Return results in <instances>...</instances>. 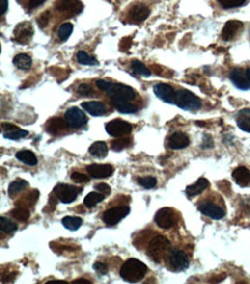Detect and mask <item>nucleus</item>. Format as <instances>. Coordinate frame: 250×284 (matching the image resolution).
<instances>
[{
  "mask_svg": "<svg viewBox=\"0 0 250 284\" xmlns=\"http://www.w3.org/2000/svg\"><path fill=\"white\" fill-rule=\"evenodd\" d=\"M82 108L92 116H102L106 113L105 105L101 102H85L82 103Z\"/></svg>",
  "mask_w": 250,
  "mask_h": 284,
  "instance_id": "aec40b11",
  "label": "nucleus"
},
{
  "mask_svg": "<svg viewBox=\"0 0 250 284\" xmlns=\"http://www.w3.org/2000/svg\"><path fill=\"white\" fill-rule=\"evenodd\" d=\"M96 190H98V192L103 193L104 196H109L110 193H111V188L108 184H105V183H99L95 186Z\"/></svg>",
  "mask_w": 250,
  "mask_h": 284,
  "instance_id": "49530a36",
  "label": "nucleus"
},
{
  "mask_svg": "<svg viewBox=\"0 0 250 284\" xmlns=\"http://www.w3.org/2000/svg\"><path fill=\"white\" fill-rule=\"evenodd\" d=\"M7 6H8V2L7 0H0V13H1V15H4L6 11H7Z\"/></svg>",
  "mask_w": 250,
  "mask_h": 284,
  "instance_id": "3c124183",
  "label": "nucleus"
},
{
  "mask_svg": "<svg viewBox=\"0 0 250 284\" xmlns=\"http://www.w3.org/2000/svg\"><path fill=\"white\" fill-rule=\"evenodd\" d=\"M65 120L67 122V126L71 128H81L88 122L86 115L83 113V111H80L78 107H71L67 109L65 114Z\"/></svg>",
  "mask_w": 250,
  "mask_h": 284,
  "instance_id": "9d476101",
  "label": "nucleus"
},
{
  "mask_svg": "<svg viewBox=\"0 0 250 284\" xmlns=\"http://www.w3.org/2000/svg\"><path fill=\"white\" fill-rule=\"evenodd\" d=\"M169 262L175 270H185L189 266V259L181 250H173L169 256Z\"/></svg>",
  "mask_w": 250,
  "mask_h": 284,
  "instance_id": "4468645a",
  "label": "nucleus"
},
{
  "mask_svg": "<svg viewBox=\"0 0 250 284\" xmlns=\"http://www.w3.org/2000/svg\"><path fill=\"white\" fill-rule=\"evenodd\" d=\"M39 197V192L38 190H34V191L30 192V195L27 197V205H30V206H34L36 202H37Z\"/></svg>",
  "mask_w": 250,
  "mask_h": 284,
  "instance_id": "c03bdc74",
  "label": "nucleus"
},
{
  "mask_svg": "<svg viewBox=\"0 0 250 284\" xmlns=\"http://www.w3.org/2000/svg\"><path fill=\"white\" fill-rule=\"evenodd\" d=\"M209 186V181L206 179H199L197 180V182L194 183V184L188 185L186 189V193L188 197H195L202 193L204 190Z\"/></svg>",
  "mask_w": 250,
  "mask_h": 284,
  "instance_id": "5701e85b",
  "label": "nucleus"
},
{
  "mask_svg": "<svg viewBox=\"0 0 250 284\" xmlns=\"http://www.w3.org/2000/svg\"><path fill=\"white\" fill-rule=\"evenodd\" d=\"M44 1H45V0H30V1H29V8L30 9H34L36 7H38V6H41Z\"/></svg>",
  "mask_w": 250,
  "mask_h": 284,
  "instance_id": "8fccbe9b",
  "label": "nucleus"
},
{
  "mask_svg": "<svg viewBox=\"0 0 250 284\" xmlns=\"http://www.w3.org/2000/svg\"><path fill=\"white\" fill-rule=\"evenodd\" d=\"M246 75H247V77H248L249 82H250V68H248V69L246 70Z\"/></svg>",
  "mask_w": 250,
  "mask_h": 284,
  "instance_id": "5fc2aeb1",
  "label": "nucleus"
},
{
  "mask_svg": "<svg viewBox=\"0 0 250 284\" xmlns=\"http://www.w3.org/2000/svg\"><path fill=\"white\" fill-rule=\"evenodd\" d=\"M28 133L29 132L27 131V130H21V129H19L18 127H15V128L5 131L4 137L7 139H20V138H23V137L28 136Z\"/></svg>",
  "mask_w": 250,
  "mask_h": 284,
  "instance_id": "473e14b6",
  "label": "nucleus"
},
{
  "mask_svg": "<svg viewBox=\"0 0 250 284\" xmlns=\"http://www.w3.org/2000/svg\"><path fill=\"white\" fill-rule=\"evenodd\" d=\"M72 180L74 182L76 183H83V182H88L89 181V177L84 175V174H82V173H78V172H75V173H73L72 175Z\"/></svg>",
  "mask_w": 250,
  "mask_h": 284,
  "instance_id": "37998d69",
  "label": "nucleus"
},
{
  "mask_svg": "<svg viewBox=\"0 0 250 284\" xmlns=\"http://www.w3.org/2000/svg\"><path fill=\"white\" fill-rule=\"evenodd\" d=\"M61 222L65 228H67L68 230H73V232L78 230L80 227L82 226V219L76 218V216H65Z\"/></svg>",
  "mask_w": 250,
  "mask_h": 284,
  "instance_id": "7c9ffc66",
  "label": "nucleus"
},
{
  "mask_svg": "<svg viewBox=\"0 0 250 284\" xmlns=\"http://www.w3.org/2000/svg\"><path fill=\"white\" fill-rule=\"evenodd\" d=\"M89 153L95 158H105L108 155V145L104 142H95L89 148Z\"/></svg>",
  "mask_w": 250,
  "mask_h": 284,
  "instance_id": "393cba45",
  "label": "nucleus"
},
{
  "mask_svg": "<svg viewBox=\"0 0 250 284\" xmlns=\"http://www.w3.org/2000/svg\"><path fill=\"white\" fill-rule=\"evenodd\" d=\"M153 92L155 95L158 97L159 99H162L163 102L167 103H175V91L171 85L168 84H157L153 86Z\"/></svg>",
  "mask_w": 250,
  "mask_h": 284,
  "instance_id": "ddd939ff",
  "label": "nucleus"
},
{
  "mask_svg": "<svg viewBox=\"0 0 250 284\" xmlns=\"http://www.w3.org/2000/svg\"><path fill=\"white\" fill-rule=\"evenodd\" d=\"M0 229H1L2 232L9 235V233H13L16 229H18V226H16L13 221H11V220L2 216V218L0 219Z\"/></svg>",
  "mask_w": 250,
  "mask_h": 284,
  "instance_id": "f704fd0d",
  "label": "nucleus"
},
{
  "mask_svg": "<svg viewBox=\"0 0 250 284\" xmlns=\"http://www.w3.org/2000/svg\"><path fill=\"white\" fill-rule=\"evenodd\" d=\"M131 67H132V70L133 73L139 76H145V77H149L150 75H151V72H150V69L146 67L144 63H142L141 61H139V60H133L131 62Z\"/></svg>",
  "mask_w": 250,
  "mask_h": 284,
  "instance_id": "cd10ccee",
  "label": "nucleus"
},
{
  "mask_svg": "<svg viewBox=\"0 0 250 284\" xmlns=\"http://www.w3.org/2000/svg\"><path fill=\"white\" fill-rule=\"evenodd\" d=\"M76 58H78V61L81 63V65H84V66L98 65L97 60H96L95 58H92L91 55H89L88 53L84 52V51L78 52V54H76Z\"/></svg>",
  "mask_w": 250,
  "mask_h": 284,
  "instance_id": "2f4dec72",
  "label": "nucleus"
},
{
  "mask_svg": "<svg viewBox=\"0 0 250 284\" xmlns=\"http://www.w3.org/2000/svg\"><path fill=\"white\" fill-rule=\"evenodd\" d=\"M236 123H238L239 128L243 130V131L250 132V116L239 114L238 120H236Z\"/></svg>",
  "mask_w": 250,
  "mask_h": 284,
  "instance_id": "58836bf2",
  "label": "nucleus"
},
{
  "mask_svg": "<svg viewBox=\"0 0 250 284\" xmlns=\"http://www.w3.org/2000/svg\"><path fill=\"white\" fill-rule=\"evenodd\" d=\"M119 46H120V51H122V52L128 51V50L131 49V46H132V38L131 37L122 38L121 42H120Z\"/></svg>",
  "mask_w": 250,
  "mask_h": 284,
  "instance_id": "a18cd8bd",
  "label": "nucleus"
},
{
  "mask_svg": "<svg viewBox=\"0 0 250 284\" xmlns=\"http://www.w3.org/2000/svg\"><path fill=\"white\" fill-rule=\"evenodd\" d=\"M73 32V25L72 23H64L59 28L58 31V37L60 41H67L69 36L72 35Z\"/></svg>",
  "mask_w": 250,
  "mask_h": 284,
  "instance_id": "e433bc0d",
  "label": "nucleus"
},
{
  "mask_svg": "<svg viewBox=\"0 0 250 284\" xmlns=\"http://www.w3.org/2000/svg\"><path fill=\"white\" fill-rule=\"evenodd\" d=\"M138 183L142 188L144 189H152L155 188L157 184V180L152 176H144V177H139Z\"/></svg>",
  "mask_w": 250,
  "mask_h": 284,
  "instance_id": "4c0bfd02",
  "label": "nucleus"
},
{
  "mask_svg": "<svg viewBox=\"0 0 250 284\" xmlns=\"http://www.w3.org/2000/svg\"><path fill=\"white\" fill-rule=\"evenodd\" d=\"M15 156L19 161L26 163V165H28V166H35V165H37V162H38L37 156L35 155V153L31 151H28V150H22V151H19L18 153H16Z\"/></svg>",
  "mask_w": 250,
  "mask_h": 284,
  "instance_id": "b1692460",
  "label": "nucleus"
},
{
  "mask_svg": "<svg viewBox=\"0 0 250 284\" xmlns=\"http://www.w3.org/2000/svg\"><path fill=\"white\" fill-rule=\"evenodd\" d=\"M86 172L93 179H106L113 174V167L108 163H92L86 167Z\"/></svg>",
  "mask_w": 250,
  "mask_h": 284,
  "instance_id": "f8f14e48",
  "label": "nucleus"
},
{
  "mask_svg": "<svg viewBox=\"0 0 250 284\" xmlns=\"http://www.w3.org/2000/svg\"><path fill=\"white\" fill-rule=\"evenodd\" d=\"M189 145V138L183 132H174L167 140V146L172 150L185 149Z\"/></svg>",
  "mask_w": 250,
  "mask_h": 284,
  "instance_id": "f3484780",
  "label": "nucleus"
},
{
  "mask_svg": "<svg viewBox=\"0 0 250 284\" xmlns=\"http://www.w3.org/2000/svg\"><path fill=\"white\" fill-rule=\"evenodd\" d=\"M80 191L81 190L76 186L65 184V183H59L53 189V193L56 196V198L64 204H71L74 202Z\"/></svg>",
  "mask_w": 250,
  "mask_h": 284,
  "instance_id": "7ed1b4c3",
  "label": "nucleus"
},
{
  "mask_svg": "<svg viewBox=\"0 0 250 284\" xmlns=\"http://www.w3.org/2000/svg\"><path fill=\"white\" fill-rule=\"evenodd\" d=\"M150 14V9L143 4H135L133 7L129 9L128 18L131 19L132 22L134 23H141L144 20L148 19Z\"/></svg>",
  "mask_w": 250,
  "mask_h": 284,
  "instance_id": "2eb2a0df",
  "label": "nucleus"
},
{
  "mask_svg": "<svg viewBox=\"0 0 250 284\" xmlns=\"http://www.w3.org/2000/svg\"><path fill=\"white\" fill-rule=\"evenodd\" d=\"M67 1H74V0H67Z\"/></svg>",
  "mask_w": 250,
  "mask_h": 284,
  "instance_id": "6e6d98bb",
  "label": "nucleus"
},
{
  "mask_svg": "<svg viewBox=\"0 0 250 284\" xmlns=\"http://www.w3.org/2000/svg\"><path fill=\"white\" fill-rule=\"evenodd\" d=\"M105 199V196L103 195L101 192H90L88 196L84 198V205L86 207H89V208H91V207H95L97 204H99L103 200Z\"/></svg>",
  "mask_w": 250,
  "mask_h": 284,
  "instance_id": "c756f323",
  "label": "nucleus"
},
{
  "mask_svg": "<svg viewBox=\"0 0 250 284\" xmlns=\"http://www.w3.org/2000/svg\"><path fill=\"white\" fill-rule=\"evenodd\" d=\"M49 22H50V12L49 11L42 13V14L38 16L37 23H38V26H41V28H45V26L49 25Z\"/></svg>",
  "mask_w": 250,
  "mask_h": 284,
  "instance_id": "79ce46f5",
  "label": "nucleus"
},
{
  "mask_svg": "<svg viewBox=\"0 0 250 284\" xmlns=\"http://www.w3.org/2000/svg\"><path fill=\"white\" fill-rule=\"evenodd\" d=\"M198 210L209 218L221 220L225 216V210L216 204L210 202H203L198 205Z\"/></svg>",
  "mask_w": 250,
  "mask_h": 284,
  "instance_id": "9b49d317",
  "label": "nucleus"
},
{
  "mask_svg": "<svg viewBox=\"0 0 250 284\" xmlns=\"http://www.w3.org/2000/svg\"><path fill=\"white\" fill-rule=\"evenodd\" d=\"M131 123L123 121L121 119H115L106 123L105 130L110 136L112 137H122L128 135L132 131Z\"/></svg>",
  "mask_w": 250,
  "mask_h": 284,
  "instance_id": "0eeeda50",
  "label": "nucleus"
},
{
  "mask_svg": "<svg viewBox=\"0 0 250 284\" xmlns=\"http://www.w3.org/2000/svg\"><path fill=\"white\" fill-rule=\"evenodd\" d=\"M175 103L183 111L196 112L201 108V100L188 90H178L175 93Z\"/></svg>",
  "mask_w": 250,
  "mask_h": 284,
  "instance_id": "f03ea898",
  "label": "nucleus"
},
{
  "mask_svg": "<svg viewBox=\"0 0 250 284\" xmlns=\"http://www.w3.org/2000/svg\"><path fill=\"white\" fill-rule=\"evenodd\" d=\"M80 282H84V283H89L90 281L89 280H84V279H79V280H75L74 283H80Z\"/></svg>",
  "mask_w": 250,
  "mask_h": 284,
  "instance_id": "864d4df0",
  "label": "nucleus"
},
{
  "mask_svg": "<svg viewBox=\"0 0 250 284\" xmlns=\"http://www.w3.org/2000/svg\"><path fill=\"white\" fill-rule=\"evenodd\" d=\"M146 270L148 268L144 263L138 259L132 258L123 263L121 269H120V275L127 282L134 283L141 281L145 276Z\"/></svg>",
  "mask_w": 250,
  "mask_h": 284,
  "instance_id": "f257e3e1",
  "label": "nucleus"
},
{
  "mask_svg": "<svg viewBox=\"0 0 250 284\" xmlns=\"http://www.w3.org/2000/svg\"><path fill=\"white\" fill-rule=\"evenodd\" d=\"M66 125H67V122H66L65 119L52 118L46 123V130L52 135H58L66 128Z\"/></svg>",
  "mask_w": 250,
  "mask_h": 284,
  "instance_id": "4be33fe9",
  "label": "nucleus"
},
{
  "mask_svg": "<svg viewBox=\"0 0 250 284\" xmlns=\"http://www.w3.org/2000/svg\"><path fill=\"white\" fill-rule=\"evenodd\" d=\"M231 79L234 83V85L240 90H249L250 89V82L248 77H247L246 72L242 69L235 68L232 70L231 73Z\"/></svg>",
  "mask_w": 250,
  "mask_h": 284,
  "instance_id": "dca6fc26",
  "label": "nucleus"
},
{
  "mask_svg": "<svg viewBox=\"0 0 250 284\" xmlns=\"http://www.w3.org/2000/svg\"><path fill=\"white\" fill-rule=\"evenodd\" d=\"M14 41L19 44H28L34 36V28L28 21L19 23L14 29Z\"/></svg>",
  "mask_w": 250,
  "mask_h": 284,
  "instance_id": "1a4fd4ad",
  "label": "nucleus"
},
{
  "mask_svg": "<svg viewBox=\"0 0 250 284\" xmlns=\"http://www.w3.org/2000/svg\"><path fill=\"white\" fill-rule=\"evenodd\" d=\"M28 182L25 181V180H15V181H13L11 184H9V188H8V193L11 197H14L15 195H18V193L22 192L23 190L28 188Z\"/></svg>",
  "mask_w": 250,
  "mask_h": 284,
  "instance_id": "c85d7f7f",
  "label": "nucleus"
},
{
  "mask_svg": "<svg viewBox=\"0 0 250 284\" xmlns=\"http://www.w3.org/2000/svg\"><path fill=\"white\" fill-rule=\"evenodd\" d=\"M129 212H131V208L128 206L112 207L103 214V221L108 226H114L121 221L123 218H126L129 214Z\"/></svg>",
  "mask_w": 250,
  "mask_h": 284,
  "instance_id": "423d86ee",
  "label": "nucleus"
},
{
  "mask_svg": "<svg viewBox=\"0 0 250 284\" xmlns=\"http://www.w3.org/2000/svg\"><path fill=\"white\" fill-rule=\"evenodd\" d=\"M240 114H243V115H248V116H250V109H242V111L240 112Z\"/></svg>",
  "mask_w": 250,
  "mask_h": 284,
  "instance_id": "603ef678",
  "label": "nucleus"
},
{
  "mask_svg": "<svg viewBox=\"0 0 250 284\" xmlns=\"http://www.w3.org/2000/svg\"><path fill=\"white\" fill-rule=\"evenodd\" d=\"M132 145V138H116L113 140L111 148L114 151H121L123 149H127Z\"/></svg>",
  "mask_w": 250,
  "mask_h": 284,
  "instance_id": "c9c22d12",
  "label": "nucleus"
},
{
  "mask_svg": "<svg viewBox=\"0 0 250 284\" xmlns=\"http://www.w3.org/2000/svg\"><path fill=\"white\" fill-rule=\"evenodd\" d=\"M204 137H205V138H204V140H203L202 148H203V149H210V148H212V146H213V142H212L211 137L208 136V135H205Z\"/></svg>",
  "mask_w": 250,
  "mask_h": 284,
  "instance_id": "09e8293b",
  "label": "nucleus"
},
{
  "mask_svg": "<svg viewBox=\"0 0 250 284\" xmlns=\"http://www.w3.org/2000/svg\"><path fill=\"white\" fill-rule=\"evenodd\" d=\"M232 175L236 184H239L240 186L250 185V170L246 167H238V168L234 169Z\"/></svg>",
  "mask_w": 250,
  "mask_h": 284,
  "instance_id": "412c9836",
  "label": "nucleus"
},
{
  "mask_svg": "<svg viewBox=\"0 0 250 284\" xmlns=\"http://www.w3.org/2000/svg\"><path fill=\"white\" fill-rule=\"evenodd\" d=\"M82 4L79 0H74V1H67V0H59L56 4V9L59 12L64 13H71V14H78L82 11Z\"/></svg>",
  "mask_w": 250,
  "mask_h": 284,
  "instance_id": "a211bd4d",
  "label": "nucleus"
},
{
  "mask_svg": "<svg viewBox=\"0 0 250 284\" xmlns=\"http://www.w3.org/2000/svg\"><path fill=\"white\" fill-rule=\"evenodd\" d=\"M218 1L224 8H234L241 6L246 0H218Z\"/></svg>",
  "mask_w": 250,
  "mask_h": 284,
  "instance_id": "a19ab883",
  "label": "nucleus"
},
{
  "mask_svg": "<svg viewBox=\"0 0 250 284\" xmlns=\"http://www.w3.org/2000/svg\"><path fill=\"white\" fill-rule=\"evenodd\" d=\"M242 23L240 21H228L226 23L224 29H222V37L225 42L232 41L235 37L236 33L239 32V30H241Z\"/></svg>",
  "mask_w": 250,
  "mask_h": 284,
  "instance_id": "6ab92c4d",
  "label": "nucleus"
},
{
  "mask_svg": "<svg viewBox=\"0 0 250 284\" xmlns=\"http://www.w3.org/2000/svg\"><path fill=\"white\" fill-rule=\"evenodd\" d=\"M169 245H171V243H169V240L166 237L156 236L155 238L150 240L148 245V255L153 260L159 261V259L162 258V255L168 249Z\"/></svg>",
  "mask_w": 250,
  "mask_h": 284,
  "instance_id": "20e7f679",
  "label": "nucleus"
},
{
  "mask_svg": "<svg viewBox=\"0 0 250 284\" xmlns=\"http://www.w3.org/2000/svg\"><path fill=\"white\" fill-rule=\"evenodd\" d=\"M112 105L114 106L116 111L120 113H125V114H131V113L136 112V107L132 105L131 103L126 102V100H119V99H111Z\"/></svg>",
  "mask_w": 250,
  "mask_h": 284,
  "instance_id": "a878e982",
  "label": "nucleus"
},
{
  "mask_svg": "<svg viewBox=\"0 0 250 284\" xmlns=\"http://www.w3.org/2000/svg\"><path fill=\"white\" fill-rule=\"evenodd\" d=\"M108 96L111 99H119V100H126V102H129V100H133L135 98L136 93L135 90L132 89L131 86L119 84V83H111L108 91Z\"/></svg>",
  "mask_w": 250,
  "mask_h": 284,
  "instance_id": "39448f33",
  "label": "nucleus"
},
{
  "mask_svg": "<svg viewBox=\"0 0 250 284\" xmlns=\"http://www.w3.org/2000/svg\"><path fill=\"white\" fill-rule=\"evenodd\" d=\"M31 58L28 54H18L15 55V58L13 59V63L18 67L19 69L21 70H28L30 69V67H31Z\"/></svg>",
  "mask_w": 250,
  "mask_h": 284,
  "instance_id": "bb28decb",
  "label": "nucleus"
},
{
  "mask_svg": "<svg viewBox=\"0 0 250 284\" xmlns=\"http://www.w3.org/2000/svg\"><path fill=\"white\" fill-rule=\"evenodd\" d=\"M11 214L14 219L19 220V221H21V222H25L29 219L30 212L26 208V207H16V208L12 210Z\"/></svg>",
  "mask_w": 250,
  "mask_h": 284,
  "instance_id": "72a5a7b5",
  "label": "nucleus"
},
{
  "mask_svg": "<svg viewBox=\"0 0 250 284\" xmlns=\"http://www.w3.org/2000/svg\"><path fill=\"white\" fill-rule=\"evenodd\" d=\"M76 92H78V95L81 97H90V96H93V92L95 91H93L92 86L88 84V83H82V84H80L78 86Z\"/></svg>",
  "mask_w": 250,
  "mask_h": 284,
  "instance_id": "ea45409f",
  "label": "nucleus"
},
{
  "mask_svg": "<svg viewBox=\"0 0 250 284\" xmlns=\"http://www.w3.org/2000/svg\"><path fill=\"white\" fill-rule=\"evenodd\" d=\"M155 222L156 225L163 229L172 228L176 223L175 212L172 208H168V207L159 209L155 215Z\"/></svg>",
  "mask_w": 250,
  "mask_h": 284,
  "instance_id": "6e6552de",
  "label": "nucleus"
},
{
  "mask_svg": "<svg viewBox=\"0 0 250 284\" xmlns=\"http://www.w3.org/2000/svg\"><path fill=\"white\" fill-rule=\"evenodd\" d=\"M93 269H95L96 272H98L99 274H106L109 270V267L104 262H96L95 265H93Z\"/></svg>",
  "mask_w": 250,
  "mask_h": 284,
  "instance_id": "de8ad7c7",
  "label": "nucleus"
}]
</instances>
